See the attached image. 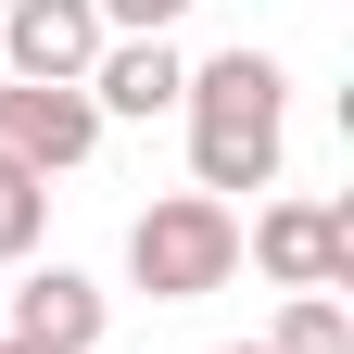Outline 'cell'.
Segmentation results:
<instances>
[{
  "label": "cell",
  "instance_id": "5b68a950",
  "mask_svg": "<svg viewBox=\"0 0 354 354\" xmlns=\"http://www.w3.org/2000/svg\"><path fill=\"white\" fill-rule=\"evenodd\" d=\"M0 64H13V88H88L102 13H88V0H13V13H0Z\"/></svg>",
  "mask_w": 354,
  "mask_h": 354
},
{
  "label": "cell",
  "instance_id": "7c38bea8",
  "mask_svg": "<svg viewBox=\"0 0 354 354\" xmlns=\"http://www.w3.org/2000/svg\"><path fill=\"white\" fill-rule=\"evenodd\" d=\"M215 354H266V342H215Z\"/></svg>",
  "mask_w": 354,
  "mask_h": 354
},
{
  "label": "cell",
  "instance_id": "8fae6325",
  "mask_svg": "<svg viewBox=\"0 0 354 354\" xmlns=\"http://www.w3.org/2000/svg\"><path fill=\"white\" fill-rule=\"evenodd\" d=\"M0 354H38V342H13V329H0Z\"/></svg>",
  "mask_w": 354,
  "mask_h": 354
},
{
  "label": "cell",
  "instance_id": "9c48e42d",
  "mask_svg": "<svg viewBox=\"0 0 354 354\" xmlns=\"http://www.w3.org/2000/svg\"><path fill=\"white\" fill-rule=\"evenodd\" d=\"M38 241H51V190L38 177H0V266H26Z\"/></svg>",
  "mask_w": 354,
  "mask_h": 354
},
{
  "label": "cell",
  "instance_id": "8992f818",
  "mask_svg": "<svg viewBox=\"0 0 354 354\" xmlns=\"http://www.w3.org/2000/svg\"><path fill=\"white\" fill-rule=\"evenodd\" d=\"M177 88H190V51L177 38H102V64H88V114H127V127H152V114H177Z\"/></svg>",
  "mask_w": 354,
  "mask_h": 354
},
{
  "label": "cell",
  "instance_id": "30bf717a",
  "mask_svg": "<svg viewBox=\"0 0 354 354\" xmlns=\"http://www.w3.org/2000/svg\"><path fill=\"white\" fill-rule=\"evenodd\" d=\"M88 13H102V38H177L190 0H88Z\"/></svg>",
  "mask_w": 354,
  "mask_h": 354
},
{
  "label": "cell",
  "instance_id": "ba28073f",
  "mask_svg": "<svg viewBox=\"0 0 354 354\" xmlns=\"http://www.w3.org/2000/svg\"><path fill=\"white\" fill-rule=\"evenodd\" d=\"M266 354H354L342 291H291V304H279V329H266Z\"/></svg>",
  "mask_w": 354,
  "mask_h": 354
},
{
  "label": "cell",
  "instance_id": "277c9868",
  "mask_svg": "<svg viewBox=\"0 0 354 354\" xmlns=\"http://www.w3.org/2000/svg\"><path fill=\"white\" fill-rule=\"evenodd\" d=\"M102 152V114H88V88H13L0 76V177H76Z\"/></svg>",
  "mask_w": 354,
  "mask_h": 354
},
{
  "label": "cell",
  "instance_id": "4fadbf2b",
  "mask_svg": "<svg viewBox=\"0 0 354 354\" xmlns=\"http://www.w3.org/2000/svg\"><path fill=\"white\" fill-rule=\"evenodd\" d=\"M0 13H13V0H0Z\"/></svg>",
  "mask_w": 354,
  "mask_h": 354
},
{
  "label": "cell",
  "instance_id": "6da1fadb",
  "mask_svg": "<svg viewBox=\"0 0 354 354\" xmlns=\"http://www.w3.org/2000/svg\"><path fill=\"white\" fill-rule=\"evenodd\" d=\"M177 114H190V190L203 203H228L241 215V190H279V140H291V76L253 51H215V64H190V88H177Z\"/></svg>",
  "mask_w": 354,
  "mask_h": 354
},
{
  "label": "cell",
  "instance_id": "3957f363",
  "mask_svg": "<svg viewBox=\"0 0 354 354\" xmlns=\"http://www.w3.org/2000/svg\"><path fill=\"white\" fill-rule=\"evenodd\" d=\"M241 253L279 291H354V203H253Z\"/></svg>",
  "mask_w": 354,
  "mask_h": 354
},
{
  "label": "cell",
  "instance_id": "7a4b0ae2",
  "mask_svg": "<svg viewBox=\"0 0 354 354\" xmlns=\"http://www.w3.org/2000/svg\"><path fill=\"white\" fill-rule=\"evenodd\" d=\"M127 279H140L152 304H203V291H228V279H241V215L203 203V190L140 203V215H127Z\"/></svg>",
  "mask_w": 354,
  "mask_h": 354
},
{
  "label": "cell",
  "instance_id": "52a82bcc",
  "mask_svg": "<svg viewBox=\"0 0 354 354\" xmlns=\"http://www.w3.org/2000/svg\"><path fill=\"white\" fill-rule=\"evenodd\" d=\"M13 342L38 354H102V279H76V266H38V279L13 291V317H0Z\"/></svg>",
  "mask_w": 354,
  "mask_h": 354
}]
</instances>
